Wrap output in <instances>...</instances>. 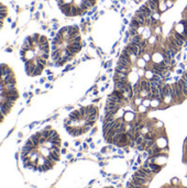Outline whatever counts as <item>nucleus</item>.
Returning a JSON list of instances; mask_svg holds the SVG:
<instances>
[{
  "label": "nucleus",
  "mask_w": 187,
  "mask_h": 188,
  "mask_svg": "<svg viewBox=\"0 0 187 188\" xmlns=\"http://www.w3.org/2000/svg\"><path fill=\"white\" fill-rule=\"evenodd\" d=\"M24 73L16 54L0 52V132H7L21 111Z\"/></svg>",
  "instance_id": "1"
},
{
  "label": "nucleus",
  "mask_w": 187,
  "mask_h": 188,
  "mask_svg": "<svg viewBox=\"0 0 187 188\" xmlns=\"http://www.w3.org/2000/svg\"><path fill=\"white\" fill-rule=\"evenodd\" d=\"M16 57L21 64L24 76L35 78L46 71L51 57L49 38L38 31L25 32L16 50Z\"/></svg>",
  "instance_id": "2"
},
{
  "label": "nucleus",
  "mask_w": 187,
  "mask_h": 188,
  "mask_svg": "<svg viewBox=\"0 0 187 188\" xmlns=\"http://www.w3.org/2000/svg\"><path fill=\"white\" fill-rule=\"evenodd\" d=\"M16 22V10L11 0H0V47L10 41Z\"/></svg>",
  "instance_id": "3"
},
{
  "label": "nucleus",
  "mask_w": 187,
  "mask_h": 188,
  "mask_svg": "<svg viewBox=\"0 0 187 188\" xmlns=\"http://www.w3.org/2000/svg\"><path fill=\"white\" fill-rule=\"evenodd\" d=\"M124 49L129 52V54H130V55L138 56V53H139V47H138L137 45L132 44V43H129V44L126 45Z\"/></svg>",
  "instance_id": "4"
},
{
  "label": "nucleus",
  "mask_w": 187,
  "mask_h": 188,
  "mask_svg": "<svg viewBox=\"0 0 187 188\" xmlns=\"http://www.w3.org/2000/svg\"><path fill=\"white\" fill-rule=\"evenodd\" d=\"M85 111H86V115L89 116V115H96V113H98V109H97V107L94 105H90V106H87V107H85Z\"/></svg>",
  "instance_id": "5"
},
{
  "label": "nucleus",
  "mask_w": 187,
  "mask_h": 188,
  "mask_svg": "<svg viewBox=\"0 0 187 188\" xmlns=\"http://www.w3.org/2000/svg\"><path fill=\"white\" fill-rule=\"evenodd\" d=\"M145 5L148 7V9L152 11V13H154V12H160L159 11V6H157V5H155L152 0H148Z\"/></svg>",
  "instance_id": "6"
},
{
  "label": "nucleus",
  "mask_w": 187,
  "mask_h": 188,
  "mask_svg": "<svg viewBox=\"0 0 187 188\" xmlns=\"http://www.w3.org/2000/svg\"><path fill=\"white\" fill-rule=\"evenodd\" d=\"M173 36H174V38H175V39L177 40L178 42H179V44H181L182 46L185 44V41H186V39L184 38V35H183L182 33H178V32H174V33H173Z\"/></svg>",
  "instance_id": "7"
},
{
  "label": "nucleus",
  "mask_w": 187,
  "mask_h": 188,
  "mask_svg": "<svg viewBox=\"0 0 187 188\" xmlns=\"http://www.w3.org/2000/svg\"><path fill=\"white\" fill-rule=\"evenodd\" d=\"M163 55H164V57L168 58V60H173V58L175 57L176 54H174L172 51L168 50V49L166 47V49H164V50H163Z\"/></svg>",
  "instance_id": "8"
},
{
  "label": "nucleus",
  "mask_w": 187,
  "mask_h": 188,
  "mask_svg": "<svg viewBox=\"0 0 187 188\" xmlns=\"http://www.w3.org/2000/svg\"><path fill=\"white\" fill-rule=\"evenodd\" d=\"M140 89H141V91L142 90H146L150 93V85H148V80H145V79H143L140 82Z\"/></svg>",
  "instance_id": "9"
},
{
  "label": "nucleus",
  "mask_w": 187,
  "mask_h": 188,
  "mask_svg": "<svg viewBox=\"0 0 187 188\" xmlns=\"http://www.w3.org/2000/svg\"><path fill=\"white\" fill-rule=\"evenodd\" d=\"M141 41H142L141 35H140V34H137V35H134V36H131V42H130V43H132V44H134L138 46Z\"/></svg>",
  "instance_id": "10"
},
{
  "label": "nucleus",
  "mask_w": 187,
  "mask_h": 188,
  "mask_svg": "<svg viewBox=\"0 0 187 188\" xmlns=\"http://www.w3.org/2000/svg\"><path fill=\"white\" fill-rule=\"evenodd\" d=\"M141 25H140V23H139V21L137 20V18H133L131 20V22H130V28L131 29H135V30H138V29L140 28Z\"/></svg>",
  "instance_id": "11"
},
{
  "label": "nucleus",
  "mask_w": 187,
  "mask_h": 188,
  "mask_svg": "<svg viewBox=\"0 0 187 188\" xmlns=\"http://www.w3.org/2000/svg\"><path fill=\"white\" fill-rule=\"evenodd\" d=\"M148 168H150L151 171L153 172V174H156V173H159L160 169H161V167H160L159 165H156L155 163H152V164H150Z\"/></svg>",
  "instance_id": "12"
},
{
  "label": "nucleus",
  "mask_w": 187,
  "mask_h": 188,
  "mask_svg": "<svg viewBox=\"0 0 187 188\" xmlns=\"http://www.w3.org/2000/svg\"><path fill=\"white\" fill-rule=\"evenodd\" d=\"M137 149H138V151H145L146 150V145H145V143L143 142L142 144H139V145H137Z\"/></svg>",
  "instance_id": "13"
},
{
  "label": "nucleus",
  "mask_w": 187,
  "mask_h": 188,
  "mask_svg": "<svg viewBox=\"0 0 187 188\" xmlns=\"http://www.w3.org/2000/svg\"><path fill=\"white\" fill-rule=\"evenodd\" d=\"M11 1L16 3V5H25V3H29L28 0H11Z\"/></svg>",
  "instance_id": "14"
},
{
  "label": "nucleus",
  "mask_w": 187,
  "mask_h": 188,
  "mask_svg": "<svg viewBox=\"0 0 187 188\" xmlns=\"http://www.w3.org/2000/svg\"><path fill=\"white\" fill-rule=\"evenodd\" d=\"M145 45H146V41H145V40H142V41H141V42L139 43V45H138V47H139V49H143V50H144V49L146 47Z\"/></svg>",
  "instance_id": "15"
},
{
  "label": "nucleus",
  "mask_w": 187,
  "mask_h": 188,
  "mask_svg": "<svg viewBox=\"0 0 187 188\" xmlns=\"http://www.w3.org/2000/svg\"><path fill=\"white\" fill-rule=\"evenodd\" d=\"M111 65H112V62H111V61H108V62H107V63H106V64L104 65V68H110V67H111Z\"/></svg>",
  "instance_id": "16"
},
{
  "label": "nucleus",
  "mask_w": 187,
  "mask_h": 188,
  "mask_svg": "<svg viewBox=\"0 0 187 188\" xmlns=\"http://www.w3.org/2000/svg\"><path fill=\"white\" fill-rule=\"evenodd\" d=\"M181 24H183V25H184V28H185V29L187 30V20H186V19L182 20V21H181Z\"/></svg>",
  "instance_id": "17"
},
{
  "label": "nucleus",
  "mask_w": 187,
  "mask_h": 188,
  "mask_svg": "<svg viewBox=\"0 0 187 188\" xmlns=\"http://www.w3.org/2000/svg\"><path fill=\"white\" fill-rule=\"evenodd\" d=\"M144 61L145 62H148V61H151V56L148 55V54H144Z\"/></svg>",
  "instance_id": "18"
},
{
  "label": "nucleus",
  "mask_w": 187,
  "mask_h": 188,
  "mask_svg": "<svg viewBox=\"0 0 187 188\" xmlns=\"http://www.w3.org/2000/svg\"><path fill=\"white\" fill-rule=\"evenodd\" d=\"M142 157H143V158H148V152H143V153H142Z\"/></svg>",
  "instance_id": "19"
},
{
  "label": "nucleus",
  "mask_w": 187,
  "mask_h": 188,
  "mask_svg": "<svg viewBox=\"0 0 187 188\" xmlns=\"http://www.w3.org/2000/svg\"><path fill=\"white\" fill-rule=\"evenodd\" d=\"M177 75H183V74H184V71H183V69H182V68H179V69H177Z\"/></svg>",
  "instance_id": "20"
},
{
  "label": "nucleus",
  "mask_w": 187,
  "mask_h": 188,
  "mask_svg": "<svg viewBox=\"0 0 187 188\" xmlns=\"http://www.w3.org/2000/svg\"><path fill=\"white\" fill-rule=\"evenodd\" d=\"M178 65H179V68H182V69H183V71H184V69H185V68H186V67H185V65H184V64H183V63H179V64H178Z\"/></svg>",
  "instance_id": "21"
},
{
  "label": "nucleus",
  "mask_w": 187,
  "mask_h": 188,
  "mask_svg": "<svg viewBox=\"0 0 187 188\" xmlns=\"http://www.w3.org/2000/svg\"><path fill=\"white\" fill-rule=\"evenodd\" d=\"M175 60H174V58H173V60H170V66L173 67V66H175Z\"/></svg>",
  "instance_id": "22"
},
{
  "label": "nucleus",
  "mask_w": 187,
  "mask_h": 188,
  "mask_svg": "<svg viewBox=\"0 0 187 188\" xmlns=\"http://www.w3.org/2000/svg\"><path fill=\"white\" fill-rule=\"evenodd\" d=\"M96 131H97V129H96V128H94L93 130H91V132H90V135H93V134L96 132Z\"/></svg>",
  "instance_id": "23"
},
{
  "label": "nucleus",
  "mask_w": 187,
  "mask_h": 188,
  "mask_svg": "<svg viewBox=\"0 0 187 188\" xmlns=\"http://www.w3.org/2000/svg\"><path fill=\"white\" fill-rule=\"evenodd\" d=\"M91 141H93V139H91V138H88L87 140H86V142H87V143H91Z\"/></svg>",
  "instance_id": "24"
},
{
  "label": "nucleus",
  "mask_w": 187,
  "mask_h": 188,
  "mask_svg": "<svg viewBox=\"0 0 187 188\" xmlns=\"http://www.w3.org/2000/svg\"><path fill=\"white\" fill-rule=\"evenodd\" d=\"M88 58H89L88 56H84V57H82V62H84V61H87Z\"/></svg>",
  "instance_id": "25"
},
{
  "label": "nucleus",
  "mask_w": 187,
  "mask_h": 188,
  "mask_svg": "<svg viewBox=\"0 0 187 188\" xmlns=\"http://www.w3.org/2000/svg\"><path fill=\"white\" fill-rule=\"evenodd\" d=\"M117 152H118L119 154H122V153H123V151L121 150V148H120V149H119V150H117Z\"/></svg>",
  "instance_id": "26"
},
{
  "label": "nucleus",
  "mask_w": 187,
  "mask_h": 188,
  "mask_svg": "<svg viewBox=\"0 0 187 188\" xmlns=\"http://www.w3.org/2000/svg\"><path fill=\"white\" fill-rule=\"evenodd\" d=\"M106 150H108V148H102V149H101V153H104Z\"/></svg>",
  "instance_id": "27"
},
{
  "label": "nucleus",
  "mask_w": 187,
  "mask_h": 188,
  "mask_svg": "<svg viewBox=\"0 0 187 188\" xmlns=\"http://www.w3.org/2000/svg\"><path fill=\"white\" fill-rule=\"evenodd\" d=\"M176 60H177V61H179V60H181V54H178V55H176Z\"/></svg>",
  "instance_id": "28"
},
{
  "label": "nucleus",
  "mask_w": 187,
  "mask_h": 188,
  "mask_svg": "<svg viewBox=\"0 0 187 188\" xmlns=\"http://www.w3.org/2000/svg\"><path fill=\"white\" fill-rule=\"evenodd\" d=\"M89 146H90V149H95V144H94V143H90V145H89Z\"/></svg>",
  "instance_id": "29"
},
{
  "label": "nucleus",
  "mask_w": 187,
  "mask_h": 188,
  "mask_svg": "<svg viewBox=\"0 0 187 188\" xmlns=\"http://www.w3.org/2000/svg\"><path fill=\"white\" fill-rule=\"evenodd\" d=\"M132 169H133V171H137V169H138V168H137V165L133 166V167H132Z\"/></svg>",
  "instance_id": "30"
},
{
  "label": "nucleus",
  "mask_w": 187,
  "mask_h": 188,
  "mask_svg": "<svg viewBox=\"0 0 187 188\" xmlns=\"http://www.w3.org/2000/svg\"><path fill=\"white\" fill-rule=\"evenodd\" d=\"M65 153H66V150L63 149V150H62V154H65Z\"/></svg>",
  "instance_id": "31"
},
{
  "label": "nucleus",
  "mask_w": 187,
  "mask_h": 188,
  "mask_svg": "<svg viewBox=\"0 0 187 188\" xmlns=\"http://www.w3.org/2000/svg\"><path fill=\"white\" fill-rule=\"evenodd\" d=\"M93 101H94V102H99V98H97V99H94Z\"/></svg>",
  "instance_id": "32"
},
{
  "label": "nucleus",
  "mask_w": 187,
  "mask_h": 188,
  "mask_svg": "<svg viewBox=\"0 0 187 188\" xmlns=\"http://www.w3.org/2000/svg\"><path fill=\"white\" fill-rule=\"evenodd\" d=\"M99 165H100V166H104V162H100V163H99Z\"/></svg>",
  "instance_id": "33"
},
{
  "label": "nucleus",
  "mask_w": 187,
  "mask_h": 188,
  "mask_svg": "<svg viewBox=\"0 0 187 188\" xmlns=\"http://www.w3.org/2000/svg\"><path fill=\"white\" fill-rule=\"evenodd\" d=\"M107 72H108V73H111V72H112V69H111V68H108V69H107Z\"/></svg>",
  "instance_id": "34"
},
{
  "label": "nucleus",
  "mask_w": 187,
  "mask_h": 188,
  "mask_svg": "<svg viewBox=\"0 0 187 188\" xmlns=\"http://www.w3.org/2000/svg\"><path fill=\"white\" fill-rule=\"evenodd\" d=\"M100 79H101V80H106V76H102V77L100 78Z\"/></svg>",
  "instance_id": "35"
},
{
  "label": "nucleus",
  "mask_w": 187,
  "mask_h": 188,
  "mask_svg": "<svg viewBox=\"0 0 187 188\" xmlns=\"http://www.w3.org/2000/svg\"><path fill=\"white\" fill-rule=\"evenodd\" d=\"M101 174H102V175H104V176H107V174H106V173H104V172H102V171H101Z\"/></svg>",
  "instance_id": "36"
}]
</instances>
